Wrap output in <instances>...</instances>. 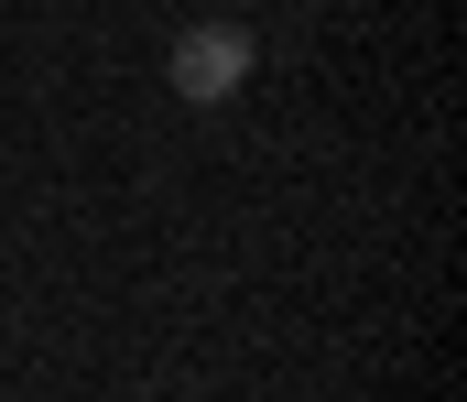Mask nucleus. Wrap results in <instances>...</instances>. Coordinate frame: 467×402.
Wrapping results in <instances>:
<instances>
[{"label":"nucleus","instance_id":"f257e3e1","mask_svg":"<svg viewBox=\"0 0 467 402\" xmlns=\"http://www.w3.org/2000/svg\"><path fill=\"white\" fill-rule=\"evenodd\" d=\"M250 66H261V44L239 33V22H196V33H174V98L185 109H229L239 88H250Z\"/></svg>","mask_w":467,"mask_h":402}]
</instances>
